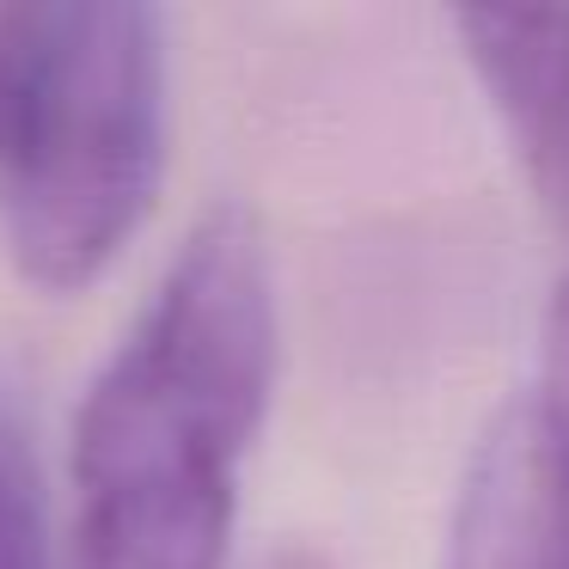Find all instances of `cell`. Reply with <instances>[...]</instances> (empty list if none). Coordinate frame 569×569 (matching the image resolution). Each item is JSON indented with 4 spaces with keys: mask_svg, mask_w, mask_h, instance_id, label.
<instances>
[{
    "mask_svg": "<svg viewBox=\"0 0 569 569\" xmlns=\"http://www.w3.org/2000/svg\"><path fill=\"white\" fill-rule=\"evenodd\" d=\"M276 361L270 246L258 214L221 202L197 214L74 410V569H227Z\"/></svg>",
    "mask_w": 569,
    "mask_h": 569,
    "instance_id": "cell-1",
    "label": "cell"
},
{
    "mask_svg": "<svg viewBox=\"0 0 569 569\" xmlns=\"http://www.w3.org/2000/svg\"><path fill=\"white\" fill-rule=\"evenodd\" d=\"M166 172V19L141 0H43L26 99L0 148V246L38 295L92 288L141 233Z\"/></svg>",
    "mask_w": 569,
    "mask_h": 569,
    "instance_id": "cell-2",
    "label": "cell"
},
{
    "mask_svg": "<svg viewBox=\"0 0 569 569\" xmlns=\"http://www.w3.org/2000/svg\"><path fill=\"white\" fill-rule=\"evenodd\" d=\"M441 569H569V410L539 386L483 422Z\"/></svg>",
    "mask_w": 569,
    "mask_h": 569,
    "instance_id": "cell-3",
    "label": "cell"
},
{
    "mask_svg": "<svg viewBox=\"0 0 569 569\" xmlns=\"http://www.w3.org/2000/svg\"><path fill=\"white\" fill-rule=\"evenodd\" d=\"M453 31L532 202L569 239V7H459Z\"/></svg>",
    "mask_w": 569,
    "mask_h": 569,
    "instance_id": "cell-4",
    "label": "cell"
},
{
    "mask_svg": "<svg viewBox=\"0 0 569 569\" xmlns=\"http://www.w3.org/2000/svg\"><path fill=\"white\" fill-rule=\"evenodd\" d=\"M0 569H56L50 483L13 410H0Z\"/></svg>",
    "mask_w": 569,
    "mask_h": 569,
    "instance_id": "cell-5",
    "label": "cell"
},
{
    "mask_svg": "<svg viewBox=\"0 0 569 569\" xmlns=\"http://www.w3.org/2000/svg\"><path fill=\"white\" fill-rule=\"evenodd\" d=\"M38 38H43V0H0V148H7V129L19 117V99H26Z\"/></svg>",
    "mask_w": 569,
    "mask_h": 569,
    "instance_id": "cell-6",
    "label": "cell"
},
{
    "mask_svg": "<svg viewBox=\"0 0 569 569\" xmlns=\"http://www.w3.org/2000/svg\"><path fill=\"white\" fill-rule=\"evenodd\" d=\"M539 392L569 410V276L557 282L545 307V361H539Z\"/></svg>",
    "mask_w": 569,
    "mask_h": 569,
    "instance_id": "cell-7",
    "label": "cell"
},
{
    "mask_svg": "<svg viewBox=\"0 0 569 569\" xmlns=\"http://www.w3.org/2000/svg\"><path fill=\"white\" fill-rule=\"evenodd\" d=\"M258 569H337V557H331V551H319V545H307V539H300V545H276V551L263 557Z\"/></svg>",
    "mask_w": 569,
    "mask_h": 569,
    "instance_id": "cell-8",
    "label": "cell"
}]
</instances>
